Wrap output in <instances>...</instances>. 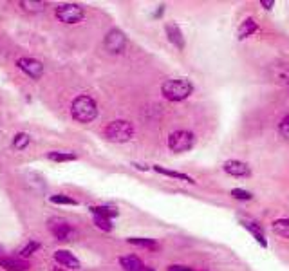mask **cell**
I'll return each mask as SVG.
<instances>
[{"label": "cell", "instance_id": "obj_1", "mask_svg": "<svg viewBox=\"0 0 289 271\" xmlns=\"http://www.w3.org/2000/svg\"><path fill=\"white\" fill-rule=\"evenodd\" d=\"M72 118L80 123H91L98 116V105L91 96H78L71 105Z\"/></svg>", "mask_w": 289, "mask_h": 271}, {"label": "cell", "instance_id": "obj_2", "mask_svg": "<svg viewBox=\"0 0 289 271\" xmlns=\"http://www.w3.org/2000/svg\"><path fill=\"white\" fill-rule=\"evenodd\" d=\"M193 87L186 78H176V80H168L164 81L163 87H161V93L166 99L170 101H183L192 94Z\"/></svg>", "mask_w": 289, "mask_h": 271}, {"label": "cell", "instance_id": "obj_3", "mask_svg": "<svg viewBox=\"0 0 289 271\" xmlns=\"http://www.w3.org/2000/svg\"><path fill=\"white\" fill-rule=\"evenodd\" d=\"M132 136H134V127L125 119L111 121L105 127V138L112 143H127L132 139Z\"/></svg>", "mask_w": 289, "mask_h": 271}, {"label": "cell", "instance_id": "obj_4", "mask_svg": "<svg viewBox=\"0 0 289 271\" xmlns=\"http://www.w3.org/2000/svg\"><path fill=\"white\" fill-rule=\"evenodd\" d=\"M54 13H56V18L60 22H65V24H78L85 16L83 7L78 6V4H62V6L56 7Z\"/></svg>", "mask_w": 289, "mask_h": 271}, {"label": "cell", "instance_id": "obj_5", "mask_svg": "<svg viewBox=\"0 0 289 271\" xmlns=\"http://www.w3.org/2000/svg\"><path fill=\"white\" fill-rule=\"evenodd\" d=\"M195 143V138L193 134L188 132V130H177V132H172L170 138H168V146H170L172 152H186L190 150L192 146Z\"/></svg>", "mask_w": 289, "mask_h": 271}, {"label": "cell", "instance_id": "obj_6", "mask_svg": "<svg viewBox=\"0 0 289 271\" xmlns=\"http://www.w3.org/2000/svg\"><path fill=\"white\" fill-rule=\"evenodd\" d=\"M105 49L111 54H119L127 47V36L119 29H111L105 36Z\"/></svg>", "mask_w": 289, "mask_h": 271}, {"label": "cell", "instance_id": "obj_7", "mask_svg": "<svg viewBox=\"0 0 289 271\" xmlns=\"http://www.w3.org/2000/svg\"><path fill=\"white\" fill-rule=\"evenodd\" d=\"M47 228L51 230V233H53L58 240H69V239L74 235V230L71 228V224H69L67 221H64V219H60V217L49 219Z\"/></svg>", "mask_w": 289, "mask_h": 271}, {"label": "cell", "instance_id": "obj_8", "mask_svg": "<svg viewBox=\"0 0 289 271\" xmlns=\"http://www.w3.org/2000/svg\"><path fill=\"white\" fill-rule=\"evenodd\" d=\"M16 65L18 69H22L27 76H31L33 80H38L42 78V74H44V65H42V62L34 58H20L16 62Z\"/></svg>", "mask_w": 289, "mask_h": 271}, {"label": "cell", "instance_id": "obj_9", "mask_svg": "<svg viewBox=\"0 0 289 271\" xmlns=\"http://www.w3.org/2000/svg\"><path fill=\"white\" fill-rule=\"evenodd\" d=\"M224 170L233 175V177H244V175H250V166L242 163V161H235V159H230L224 163Z\"/></svg>", "mask_w": 289, "mask_h": 271}, {"label": "cell", "instance_id": "obj_10", "mask_svg": "<svg viewBox=\"0 0 289 271\" xmlns=\"http://www.w3.org/2000/svg\"><path fill=\"white\" fill-rule=\"evenodd\" d=\"M54 260L62 264L67 270H80V260L71 252H65V250H58L54 253Z\"/></svg>", "mask_w": 289, "mask_h": 271}, {"label": "cell", "instance_id": "obj_11", "mask_svg": "<svg viewBox=\"0 0 289 271\" xmlns=\"http://www.w3.org/2000/svg\"><path fill=\"white\" fill-rule=\"evenodd\" d=\"M0 266L7 271H27L29 270V264H27L26 260H22V258H16V257H4L0 258Z\"/></svg>", "mask_w": 289, "mask_h": 271}, {"label": "cell", "instance_id": "obj_12", "mask_svg": "<svg viewBox=\"0 0 289 271\" xmlns=\"http://www.w3.org/2000/svg\"><path fill=\"white\" fill-rule=\"evenodd\" d=\"M166 36L170 40L174 46L177 47V49H184V38H183V33H181V29L177 27V24H166Z\"/></svg>", "mask_w": 289, "mask_h": 271}, {"label": "cell", "instance_id": "obj_13", "mask_svg": "<svg viewBox=\"0 0 289 271\" xmlns=\"http://www.w3.org/2000/svg\"><path fill=\"white\" fill-rule=\"evenodd\" d=\"M119 264L125 271H141L144 268L141 258L134 257V255H128V257H121L119 258Z\"/></svg>", "mask_w": 289, "mask_h": 271}, {"label": "cell", "instance_id": "obj_14", "mask_svg": "<svg viewBox=\"0 0 289 271\" xmlns=\"http://www.w3.org/2000/svg\"><path fill=\"white\" fill-rule=\"evenodd\" d=\"M258 29V26H257V22L253 18H246L241 24V27H239V31H237V36H239V40H244L248 38L250 34H253Z\"/></svg>", "mask_w": 289, "mask_h": 271}, {"label": "cell", "instance_id": "obj_15", "mask_svg": "<svg viewBox=\"0 0 289 271\" xmlns=\"http://www.w3.org/2000/svg\"><path fill=\"white\" fill-rule=\"evenodd\" d=\"M20 6L24 11L27 13H40V11H44L46 9V2H38V0H22L20 2Z\"/></svg>", "mask_w": 289, "mask_h": 271}, {"label": "cell", "instance_id": "obj_16", "mask_svg": "<svg viewBox=\"0 0 289 271\" xmlns=\"http://www.w3.org/2000/svg\"><path fill=\"white\" fill-rule=\"evenodd\" d=\"M94 215H99V217H107V219H112L118 215V210L114 208V206H91L89 208Z\"/></svg>", "mask_w": 289, "mask_h": 271}, {"label": "cell", "instance_id": "obj_17", "mask_svg": "<svg viewBox=\"0 0 289 271\" xmlns=\"http://www.w3.org/2000/svg\"><path fill=\"white\" fill-rule=\"evenodd\" d=\"M273 232L278 235V237H284V239H289V219H278L273 223Z\"/></svg>", "mask_w": 289, "mask_h": 271}, {"label": "cell", "instance_id": "obj_18", "mask_svg": "<svg viewBox=\"0 0 289 271\" xmlns=\"http://www.w3.org/2000/svg\"><path fill=\"white\" fill-rule=\"evenodd\" d=\"M154 170H156V172H159V174H163V175H168V177L183 179V181H186V183H195V181H193L190 175H186V174L174 172V170H166V168H163V166H159V165H154Z\"/></svg>", "mask_w": 289, "mask_h": 271}, {"label": "cell", "instance_id": "obj_19", "mask_svg": "<svg viewBox=\"0 0 289 271\" xmlns=\"http://www.w3.org/2000/svg\"><path fill=\"white\" fill-rule=\"evenodd\" d=\"M242 224H244V228H246V230H250L251 235H253V237H255L257 240L260 242V246H262V248H268V242H266V237H264L262 230H260L258 226L253 224V223H242Z\"/></svg>", "mask_w": 289, "mask_h": 271}, {"label": "cell", "instance_id": "obj_20", "mask_svg": "<svg viewBox=\"0 0 289 271\" xmlns=\"http://www.w3.org/2000/svg\"><path fill=\"white\" fill-rule=\"evenodd\" d=\"M29 141H31V138H29V134L26 132H18L16 136H15L13 139V146L16 148V150H24L27 145H29Z\"/></svg>", "mask_w": 289, "mask_h": 271}, {"label": "cell", "instance_id": "obj_21", "mask_svg": "<svg viewBox=\"0 0 289 271\" xmlns=\"http://www.w3.org/2000/svg\"><path fill=\"white\" fill-rule=\"evenodd\" d=\"M47 158L51 159V161H58V163H62V161H76L78 156H76V154H69V152H49Z\"/></svg>", "mask_w": 289, "mask_h": 271}, {"label": "cell", "instance_id": "obj_22", "mask_svg": "<svg viewBox=\"0 0 289 271\" xmlns=\"http://www.w3.org/2000/svg\"><path fill=\"white\" fill-rule=\"evenodd\" d=\"M128 244H134V246H141V248H158L156 244V240H152V239H138V237H132L128 239Z\"/></svg>", "mask_w": 289, "mask_h": 271}, {"label": "cell", "instance_id": "obj_23", "mask_svg": "<svg viewBox=\"0 0 289 271\" xmlns=\"http://www.w3.org/2000/svg\"><path fill=\"white\" fill-rule=\"evenodd\" d=\"M51 203H54V205H78V201H74V199L67 197V195H62V193H58V195H51Z\"/></svg>", "mask_w": 289, "mask_h": 271}, {"label": "cell", "instance_id": "obj_24", "mask_svg": "<svg viewBox=\"0 0 289 271\" xmlns=\"http://www.w3.org/2000/svg\"><path fill=\"white\" fill-rule=\"evenodd\" d=\"M38 248H40V244H38V242H34V240H31V242H27V244L24 246V248H22V250H20V257H22V258L29 257V255H33V253L36 252V250H38Z\"/></svg>", "mask_w": 289, "mask_h": 271}, {"label": "cell", "instance_id": "obj_25", "mask_svg": "<svg viewBox=\"0 0 289 271\" xmlns=\"http://www.w3.org/2000/svg\"><path fill=\"white\" fill-rule=\"evenodd\" d=\"M94 224L98 226L99 230H105V232H111L112 228V223H111V219H107V217H99V215H96L94 217Z\"/></svg>", "mask_w": 289, "mask_h": 271}, {"label": "cell", "instance_id": "obj_26", "mask_svg": "<svg viewBox=\"0 0 289 271\" xmlns=\"http://www.w3.org/2000/svg\"><path fill=\"white\" fill-rule=\"evenodd\" d=\"M231 197L241 199V201H250L251 193L246 192V190H241V188H233V190H231Z\"/></svg>", "mask_w": 289, "mask_h": 271}, {"label": "cell", "instance_id": "obj_27", "mask_svg": "<svg viewBox=\"0 0 289 271\" xmlns=\"http://www.w3.org/2000/svg\"><path fill=\"white\" fill-rule=\"evenodd\" d=\"M278 130H280V134H282L284 138L289 139V116H286V118L280 121V127H278Z\"/></svg>", "mask_w": 289, "mask_h": 271}, {"label": "cell", "instance_id": "obj_28", "mask_svg": "<svg viewBox=\"0 0 289 271\" xmlns=\"http://www.w3.org/2000/svg\"><path fill=\"white\" fill-rule=\"evenodd\" d=\"M260 4H262L266 9H271V7L275 6V0H260Z\"/></svg>", "mask_w": 289, "mask_h": 271}, {"label": "cell", "instance_id": "obj_29", "mask_svg": "<svg viewBox=\"0 0 289 271\" xmlns=\"http://www.w3.org/2000/svg\"><path fill=\"white\" fill-rule=\"evenodd\" d=\"M168 271H192L190 268H184V266H170Z\"/></svg>", "mask_w": 289, "mask_h": 271}, {"label": "cell", "instance_id": "obj_30", "mask_svg": "<svg viewBox=\"0 0 289 271\" xmlns=\"http://www.w3.org/2000/svg\"><path fill=\"white\" fill-rule=\"evenodd\" d=\"M141 271H154V270H152V268H143Z\"/></svg>", "mask_w": 289, "mask_h": 271}, {"label": "cell", "instance_id": "obj_31", "mask_svg": "<svg viewBox=\"0 0 289 271\" xmlns=\"http://www.w3.org/2000/svg\"><path fill=\"white\" fill-rule=\"evenodd\" d=\"M2 253H4V246H0V255H2Z\"/></svg>", "mask_w": 289, "mask_h": 271}]
</instances>
